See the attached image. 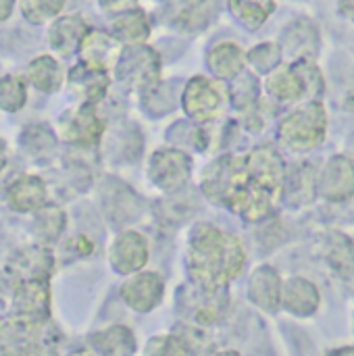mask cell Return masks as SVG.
I'll list each match as a JSON object with an SVG mask.
<instances>
[{
	"instance_id": "6da1fadb",
	"label": "cell",
	"mask_w": 354,
	"mask_h": 356,
	"mask_svg": "<svg viewBox=\"0 0 354 356\" xmlns=\"http://www.w3.org/2000/svg\"><path fill=\"white\" fill-rule=\"evenodd\" d=\"M246 263V250L238 236L202 223L194 229L188 250L192 277L207 290L217 292L236 280Z\"/></svg>"
},
{
	"instance_id": "7a4b0ae2",
	"label": "cell",
	"mask_w": 354,
	"mask_h": 356,
	"mask_svg": "<svg viewBox=\"0 0 354 356\" xmlns=\"http://www.w3.org/2000/svg\"><path fill=\"white\" fill-rule=\"evenodd\" d=\"M117 81L131 90L148 92L154 86H159L161 79V56L159 52L148 46H125L115 69H113Z\"/></svg>"
},
{
	"instance_id": "3957f363",
	"label": "cell",
	"mask_w": 354,
	"mask_h": 356,
	"mask_svg": "<svg viewBox=\"0 0 354 356\" xmlns=\"http://www.w3.org/2000/svg\"><path fill=\"white\" fill-rule=\"evenodd\" d=\"M328 129V117L321 102L311 100L305 106L288 115L280 127L282 140L292 150H309L323 142Z\"/></svg>"
},
{
	"instance_id": "277c9868",
	"label": "cell",
	"mask_w": 354,
	"mask_h": 356,
	"mask_svg": "<svg viewBox=\"0 0 354 356\" xmlns=\"http://www.w3.org/2000/svg\"><path fill=\"white\" fill-rule=\"evenodd\" d=\"M221 0H161L159 15L179 33H200L219 15Z\"/></svg>"
},
{
	"instance_id": "5b68a950",
	"label": "cell",
	"mask_w": 354,
	"mask_h": 356,
	"mask_svg": "<svg viewBox=\"0 0 354 356\" xmlns=\"http://www.w3.org/2000/svg\"><path fill=\"white\" fill-rule=\"evenodd\" d=\"M104 134V121L96 113V104L79 102L67 108L58 119V136L73 146H94Z\"/></svg>"
},
{
	"instance_id": "8992f818",
	"label": "cell",
	"mask_w": 354,
	"mask_h": 356,
	"mask_svg": "<svg viewBox=\"0 0 354 356\" xmlns=\"http://www.w3.org/2000/svg\"><path fill=\"white\" fill-rule=\"evenodd\" d=\"M227 92L217 79L194 75L184 88V108L196 121H213L221 115Z\"/></svg>"
},
{
	"instance_id": "52a82bcc",
	"label": "cell",
	"mask_w": 354,
	"mask_h": 356,
	"mask_svg": "<svg viewBox=\"0 0 354 356\" xmlns=\"http://www.w3.org/2000/svg\"><path fill=\"white\" fill-rule=\"evenodd\" d=\"M13 311L15 317L40 321H50V286L46 277L21 280L13 288Z\"/></svg>"
},
{
	"instance_id": "ba28073f",
	"label": "cell",
	"mask_w": 354,
	"mask_h": 356,
	"mask_svg": "<svg viewBox=\"0 0 354 356\" xmlns=\"http://www.w3.org/2000/svg\"><path fill=\"white\" fill-rule=\"evenodd\" d=\"M88 31H90V23L86 21L83 15L63 13L52 23H48L46 40H48L52 54H56L58 58H71V56H77L79 46Z\"/></svg>"
},
{
	"instance_id": "9c48e42d",
	"label": "cell",
	"mask_w": 354,
	"mask_h": 356,
	"mask_svg": "<svg viewBox=\"0 0 354 356\" xmlns=\"http://www.w3.org/2000/svg\"><path fill=\"white\" fill-rule=\"evenodd\" d=\"M46 323L21 319V317L2 321L0 323V356H21L40 344H46Z\"/></svg>"
},
{
	"instance_id": "30bf717a",
	"label": "cell",
	"mask_w": 354,
	"mask_h": 356,
	"mask_svg": "<svg viewBox=\"0 0 354 356\" xmlns=\"http://www.w3.org/2000/svg\"><path fill=\"white\" fill-rule=\"evenodd\" d=\"M111 71L86 65L83 60L75 63L69 71H67V88L71 92L73 98H77L79 102L86 104H98L111 86Z\"/></svg>"
},
{
	"instance_id": "8fae6325",
	"label": "cell",
	"mask_w": 354,
	"mask_h": 356,
	"mask_svg": "<svg viewBox=\"0 0 354 356\" xmlns=\"http://www.w3.org/2000/svg\"><path fill=\"white\" fill-rule=\"evenodd\" d=\"M148 261V242L138 232H121L108 246V263L115 273L134 275Z\"/></svg>"
},
{
	"instance_id": "7c38bea8",
	"label": "cell",
	"mask_w": 354,
	"mask_h": 356,
	"mask_svg": "<svg viewBox=\"0 0 354 356\" xmlns=\"http://www.w3.org/2000/svg\"><path fill=\"white\" fill-rule=\"evenodd\" d=\"M280 44L284 48V56L290 60L317 58L321 50V29L313 19L300 17L284 29Z\"/></svg>"
},
{
	"instance_id": "4fadbf2b",
	"label": "cell",
	"mask_w": 354,
	"mask_h": 356,
	"mask_svg": "<svg viewBox=\"0 0 354 356\" xmlns=\"http://www.w3.org/2000/svg\"><path fill=\"white\" fill-rule=\"evenodd\" d=\"M123 48L125 46L108 29L90 27V31L86 33V38L79 46L77 56L86 65H92V67H98L104 71H113Z\"/></svg>"
},
{
	"instance_id": "5bb4252c",
	"label": "cell",
	"mask_w": 354,
	"mask_h": 356,
	"mask_svg": "<svg viewBox=\"0 0 354 356\" xmlns=\"http://www.w3.org/2000/svg\"><path fill=\"white\" fill-rule=\"evenodd\" d=\"M123 302L138 311L148 313L152 311L163 298V280L159 273H134L121 286Z\"/></svg>"
},
{
	"instance_id": "9a60e30c",
	"label": "cell",
	"mask_w": 354,
	"mask_h": 356,
	"mask_svg": "<svg viewBox=\"0 0 354 356\" xmlns=\"http://www.w3.org/2000/svg\"><path fill=\"white\" fill-rule=\"evenodd\" d=\"M190 159L177 150H161L150 159V179L163 190H177L190 177Z\"/></svg>"
},
{
	"instance_id": "2e32d148",
	"label": "cell",
	"mask_w": 354,
	"mask_h": 356,
	"mask_svg": "<svg viewBox=\"0 0 354 356\" xmlns=\"http://www.w3.org/2000/svg\"><path fill=\"white\" fill-rule=\"evenodd\" d=\"M248 65V52L234 40L215 42L207 52V67L217 79H236Z\"/></svg>"
},
{
	"instance_id": "e0dca14e",
	"label": "cell",
	"mask_w": 354,
	"mask_h": 356,
	"mask_svg": "<svg viewBox=\"0 0 354 356\" xmlns=\"http://www.w3.org/2000/svg\"><path fill=\"white\" fill-rule=\"evenodd\" d=\"M25 79L27 83L42 92V94H54L58 92L67 81V71L56 54H38L33 56L25 67Z\"/></svg>"
},
{
	"instance_id": "ac0fdd59",
	"label": "cell",
	"mask_w": 354,
	"mask_h": 356,
	"mask_svg": "<svg viewBox=\"0 0 354 356\" xmlns=\"http://www.w3.org/2000/svg\"><path fill=\"white\" fill-rule=\"evenodd\" d=\"M46 200H48V190L44 179H40L38 175H27V173L19 175L6 190L8 209L21 215L40 211L42 207H46Z\"/></svg>"
},
{
	"instance_id": "d6986e66",
	"label": "cell",
	"mask_w": 354,
	"mask_h": 356,
	"mask_svg": "<svg viewBox=\"0 0 354 356\" xmlns=\"http://www.w3.org/2000/svg\"><path fill=\"white\" fill-rule=\"evenodd\" d=\"M265 88L273 98L282 102H296V100L309 98V88L296 60L282 63L277 69H273L267 75Z\"/></svg>"
},
{
	"instance_id": "ffe728a7",
	"label": "cell",
	"mask_w": 354,
	"mask_h": 356,
	"mask_svg": "<svg viewBox=\"0 0 354 356\" xmlns=\"http://www.w3.org/2000/svg\"><path fill=\"white\" fill-rule=\"evenodd\" d=\"M108 31L123 46H142V44H148L152 35V17L142 6H138L119 17H113Z\"/></svg>"
},
{
	"instance_id": "44dd1931",
	"label": "cell",
	"mask_w": 354,
	"mask_h": 356,
	"mask_svg": "<svg viewBox=\"0 0 354 356\" xmlns=\"http://www.w3.org/2000/svg\"><path fill=\"white\" fill-rule=\"evenodd\" d=\"M321 194L330 200H346L354 194V161L348 156H334L319 179Z\"/></svg>"
},
{
	"instance_id": "7402d4cb",
	"label": "cell",
	"mask_w": 354,
	"mask_h": 356,
	"mask_svg": "<svg viewBox=\"0 0 354 356\" xmlns=\"http://www.w3.org/2000/svg\"><path fill=\"white\" fill-rule=\"evenodd\" d=\"M54 259L44 246H33L17 252V257L8 263V273L15 275L17 282L31 277H50Z\"/></svg>"
},
{
	"instance_id": "603a6c76",
	"label": "cell",
	"mask_w": 354,
	"mask_h": 356,
	"mask_svg": "<svg viewBox=\"0 0 354 356\" xmlns=\"http://www.w3.org/2000/svg\"><path fill=\"white\" fill-rule=\"evenodd\" d=\"M275 8H277L275 0H227L230 15L248 31L261 29L275 13Z\"/></svg>"
},
{
	"instance_id": "cb8c5ba5",
	"label": "cell",
	"mask_w": 354,
	"mask_h": 356,
	"mask_svg": "<svg viewBox=\"0 0 354 356\" xmlns=\"http://www.w3.org/2000/svg\"><path fill=\"white\" fill-rule=\"evenodd\" d=\"M284 307L300 317L313 315L319 307V292L317 288L303 277H294L284 286V298H282Z\"/></svg>"
},
{
	"instance_id": "d4e9b609",
	"label": "cell",
	"mask_w": 354,
	"mask_h": 356,
	"mask_svg": "<svg viewBox=\"0 0 354 356\" xmlns=\"http://www.w3.org/2000/svg\"><path fill=\"white\" fill-rule=\"evenodd\" d=\"M250 298L261 309L275 311L282 305V298H284V288H282L280 275L269 267L259 269L250 280Z\"/></svg>"
},
{
	"instance_id": "484cf974",
	"label": "cell",
	"mask_w": 354,
	"mask_h": 356,
	"mask_svg": "<svg viewBox=\"0 0 354 356\" xmlns=\"http://www.w3.org/2000/svg\"><path fill=\"white\" fill-rule=\"evenodd\" d=\"M92 348L100 356H131L136 353V338L123 325H111L92 336Z\"/></svg>"
},
{
	"instance_id": "4316f807",
	"label": "cell",
	"mask_w": 354,
	"mask_h": 356,
	"mask_svg": "<svg viewBox=\"0 0 354 356\" xmlns=\"http://www.w3.org/2000/svg\"><path fill=\"white\" fill-rule=\"evenodd\" d=\"M27 79L25 75L4 73L0 75V111L19 113L27 104Z\"/></svg>"
},
{
	"instance_id": "83f0119b",
	"label": "cell",
	"mask_w": 354,
	"mask_h": 356,
	"mask_svg": "<svg viewBox=\"0 0 354 356\" xmlns=\"http://www.w3.org/2000/svg\"><path fill=\"white\" fill-rule=\"evenodd\" d=\"M67 0H19V13L23 21L33 27L48 25L63 15Z\"/></svg>"
},
{
	"instance_id": "f1b7e54d",
	"label": "cell",
	"mask_w": 354,
	"mask_h": 356,
	"mask_svg": "<svg viewBox=\"0 0 354 356\" xmlns=\"http://www.w3.org/2000/svg\"><path fill=\"white\" fill-rule=\"evenodd\" d=\"M65 213L58 207H42L40 211H35V219H33V234L38 236V240L42 244H50L54 240H58V236L65 229Z\"/></svg>"
},
{
	"instance_id": "f546056e",
	"label": "cell",
	"mask_w": 354,
	"mask_h": 356,
	"mask_svg": "<svg viewBox=\"0 0 354 356\" xmlns=\"http://www.w3.org/2000/svg\"><path fill=\"white\" fill-rule=\"evenodd\" d=\"M284 63V48L277 42H259L255 48L248 50V65L255 69V73L269 75L273 69H277Z\"/></svg>"
},
{
	"instance_id": "4dcf8cb0",
	"label": "cell",
	"mask_w": 354,
	"mask_h": 356,
	"mask_svg": "<svg viewBox=\"0 0 354 356\" xmlns=\"http://www.w3.org/2000/svg\"><path fill=\"white\" fill-rule=\"evenodd\" d=\"M286 196L294 202L311 200L315 194V173L311 165H298L294 173H286L284 179Z\"/></svg>"
},
{
	"instance_id": "1f68e13d",
	"label": "cell",
	"mask_w": 354,
	"mask_h": 356,
	"mask_svg": "<svg viewBox=\"0 0 354 356\" xmlns=\"http://www.w3.org/2000/svg\"><path fill=\"white\" fill-rule=\"evenodd\" d=\"M328 259L342 275L354 273V244L342 234H332L328 242Z\"/></svg>"
},
{
	"instance_id": "d6a6232c",
	"label": "cell",
	"mask_w": 354,
	"mask_h": 356,
	"mask_svg": "<svg viewBox=\"0 0 354 356\" xmlns=\"http://www.w3.org/2000/svg\"><path fill=\"white\" fill-rule=\"evenodd\" d=\"M21 146L25 152H31L33 156L46 154V150L54 148V136L44 125H31L21 136Z\"/></svg>"
},
{
	"instance_id": "836d02e7",
	"label": "cell",
	"mask_w": 354,
	"mask_h": 356,
	"mask_svg": "<svg viewBox=\"0 0 354 356\" xmlns=\"http://www.w3.org/2000/svg\"><path fill=\"white\" fill-rule=\"evenodd\" d=\"M257 79H255V75L252 73H240L236 79H234V100H236V104L242 108V111H246V108H250L255 102H257Z\"/></svg>"
},
{
	"instance_id": "e575fe53",
	"label": "cell",
	"mask_w": 354,
	"mask_h": 356,
	"mask_svg": "<svg viewBox=\"0 0 354 356\" xmlns=\"http://www.w3.org/2000/svg\"><path fill=\"white\" fill-rule=\"evenodd\" d=\"M144 356H186L184 346L173 336H156L146 344Z\"/></svg>"
},
{
	"instance_id": "d590c367",
	"label": "cell",
	"mask_w": 354,
	"mask_h": 356,
	"mask_svg": "<svg viewBox=\"0 0 354 356\" xmlns=\"http://www.w3.org/2000/svg\"><path fill=\"white\" fill-rule=\"evenodd\" d=\"M98 6L100 10L106 15V17H119L127 10H134L140 6V0H98Z\"/></svg>"
},
{
	"instance_id": "8d00e7d4",
	"label": "cell",
	"mask_w": 354,
	"mask_h": 356,
	"mask_svg": "<svg viewBox=\"0 0 354 356\" xmlns=\"http://www.w3.org/2000/svg\"><path fill=\"white\" fill-rule=\"evenodd\" d=\"M15 10H19V0H0V23H6Z\"/></svg>"
},
{
	"instance_id": "74e56055",
	"label": "cell",
	"mask_w": 354,
	"mask_h": 356,
	"mask_svg": "<svg viewBox=\"0 0 354 356\" xmlns=\"http://www.w3.org/2000/svg\"><path fill=\"white\" fill-rule=\"evenodd\" d=\"M336 8L346 21H354V0H336Z\"/></svg>"
},
{
	"instance_id": "f35d334b",
	"label": "cell",
	"mask_w": 354,
	"mask_h": 356,
	"mask_svg": "<svg viewBox=\"0 0 354 356\" xmlns=\"http://www.w3.org/2000/svg\"><path fill=\"white\" fill-rule=\"evenodd\" d=\"M6 161H8V154H6V144H4V140L0 138V171L4 169Z\"/></svg>"
},
{
	"instance_id": "ab89813d",
	"label": "cell",
	"mask_w": 354,
	"mask_h": 356,
	"mask_svg": "<svg viewBox=\"0 0 354 356\" xmlns=\"http://www.w3.org/2000/svg\"><path fill=\"white\" fill-rule=\"evenodd\" d=\"M332 356H354V348H342V350L334 353Z\"/></svg>"
},
{
	"instance_id": "60d3db41",
	"label": "cell",
	"mask_w": 354,
	"mask_h": 356,
	"mask_svg": "<svg viewBox=\"0 0 354 356\" xmlns=\"http://www.w3.org/2000/svg\"><path fill=\"white\" fill-rule=\"evenodd\" d=\"M71 356H100V355H96L94 350H81V353H75V355H71Z\"/></svg>"
},
{
	"instance_id": "b9f144b4",
	"label": "cell",
	"mask_w": 354,
	"mask_h": 356,
	"mask_svg": "<svg viewBox=\"0 0 354 356\" xmlns=\"http://www.w3.org/2000/svg\"><path fill=\"white\" fill-rule=\"evenodd\" d=\"M213 356H240L238 353H232V350H223V353H217V355Z\"/></svg>"
}]
</instances>
